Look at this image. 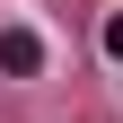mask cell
Wrapping results in <instances>:
<instances>
[{"label": "cell", "instance_id": "cell-1", "mask_svg": "<svg viewBox=\"0 0 123 123\" xmlns=\"http://www.w3.org/2000/svg\"><path fill=\"white\" fill-rule=\"evenodd\" d=\"M0 70H9V79H35L44 70V35L35 26H0Z\"/></svg>", "mask_w": 123, "mask_h": 123}, {"label": "cell", "instance_id": "cell-2", "mask_svg": "<svg viewBox=\"0 0 123 123\" xmlns=\"http://www.w3.org/2000/svg\"><path fill=\"white\" fill-rule=\"evenodd\" d=\"M105 53H114V62H123V18H105Z\"/></svg>", "mask_w": 123, "mask_h": 123}]
</instances>
